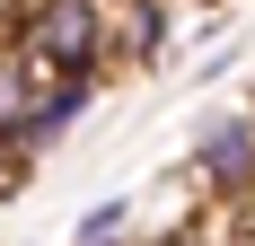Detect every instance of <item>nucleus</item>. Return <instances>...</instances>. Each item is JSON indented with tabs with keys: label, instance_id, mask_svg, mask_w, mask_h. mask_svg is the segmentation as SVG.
<instances>
[{
	"label": "nucleus",
	"instance_id": "1",
	"mask_svg": "<svg viewBox=\"0 0 255 246\" xmlns=\"http://www.w3.org/2000/svg\"><path fill=\"white\" fill-rule=\"evenodd\" d=\"M9 35L44 71V88L53 79H88L97 88V71H106V0H18Z\"/></svg>",
	"mask_w": 255,
	"mask_h": 246
},
{
	"label": "nucleus",
	"instance_id": "2",
	"mask_svg": "<svg viewBox=\"0 0 255 246\" xmlns=\"http://www.w3.org/2000/svg\"><path fill=\"white\" fill-rule=\"evenodd\" d=\"M194 176H203V194L247 202V194H255V115L211 123V132H203V149H194Z\"/></svg>",
	"mask_w": 255,
	"mask_h": 246
},
{
	"label": "nucleus",
	"instance_id": "3",
	"mask_svg": "<svg viewBox=\"0 0 255 246\" xmlns=\"http://www.w3.org/2000/svg\"><path fill=\"white\" fill-rule=\"evenodd\" d=\"M167 44V0H106V62H150Z\"/></svg>",
	"mask_w": 255,
	"mask_h": 246
},
{
	"label": "nucleus",
	"instance_id": "4",
	"mask_svg": "<svg viewBox=\"0 0 255 246\" xmlns=\"http://www.w3.org/2000/svg\"><path fill=\"white\" fill-rule=\"evenodd\" d=\"M35 97H44V71L18 53V35H9V18H0V141L18 149V132L35 123Z\"/></svg>",
	"mask_w": 255,
	"mask_h": 246
},
{
	"label": "nucleus",
	"instance_id": "5",
	"mask_svg": "<svg viewBox=\"0 0 255 246\" xmlns=\"http://www.w3.org/2000/svg\"><path fill=\"white\" fill-rule=\"evenodd\" d=\"M88 97H97L88 79H53L44 97H35V123L18 132V149H53V141H62V132L79 123V115H88Z\"/></svg>",
	"mask_w": 255,
	"mask_h": 246
},
{
	"label": "nucleus",
	"instance_id": "6",
	"mask_svg": "<svg viewBox=\"0 0 255 246\" xmlns=\"http://www.w3.org/2000/svg\"><path fill=\"white\" fill-rule=\"evenodd\" d=\"M158 246H220V238H158Z\"/></svg>",
	"mask_w": 255,
	"mask_h": 246
},
{
	"label": "nucleus",
	"instance_id": "7",
	"mask_svg": "<svg viewBox=\"0 0 255 246\" xmlns=\"http://www.w3.org/2000/svg\"><path fill=\"white\" fill-rule=\"evenodd\" d=\"M9 158H18V149H9V141H0V176H9Z\"/></svg>",
	"mask_w": 255,
	"mask_h": 246
},
{
	"label": "nucleus",
	"instance_id": "8",
	"mask_svg": "<svg viewBox=\"0 0 255 246\" xmlns=\"http://www.w3.org/2000/svg\"><path fill=\"white\" fill-rule=\"evenodd\" d=\"M238 246H255V211H247V238H238Z\"/></svg>",
	"mask_w": 255,
	"mask_h": 246
}]
</instances>
